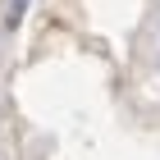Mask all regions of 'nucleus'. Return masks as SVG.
Masks as SVG:
<instances>
[{
	"label": "nucleus",
	"instance_id": "nucleus-1",
	"mask_svg": "<svg viewBox=\"0 0 160 160\" xmlns=\"http://www.w3.org/2000/svg\"><path fill=\"white\" fill-rule=\"evenodd\" d=\"M28 5H32V0H9V28H18V23H23Z\"/></svg>",
	"mask_w": 160,
	"mask_h": 160
}]
</instances>
